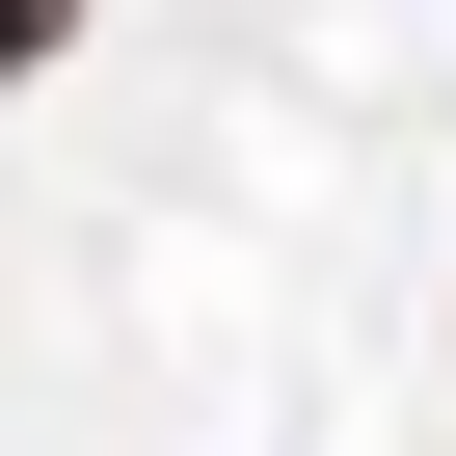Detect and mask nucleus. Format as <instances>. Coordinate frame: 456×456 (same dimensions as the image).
Returning a JSON list of instances; mask_svg holds the SVG:
<instances>
[{
  "label": "nucleus",
  "mask_w": 456,
  "mask_h": 456,
  "mask_svg": "<svg viewBox=\"0 0 456 456\" xmlns=\"http://www.w3.org/2000/svg\"><path fill=\"white\" fill-rule=\"evenodd\" d=\"M54 28H81V0H0V81H28V54H54Z\"/></svg>",
  "instance_id": "nucleus-1"
}]
</instances>
